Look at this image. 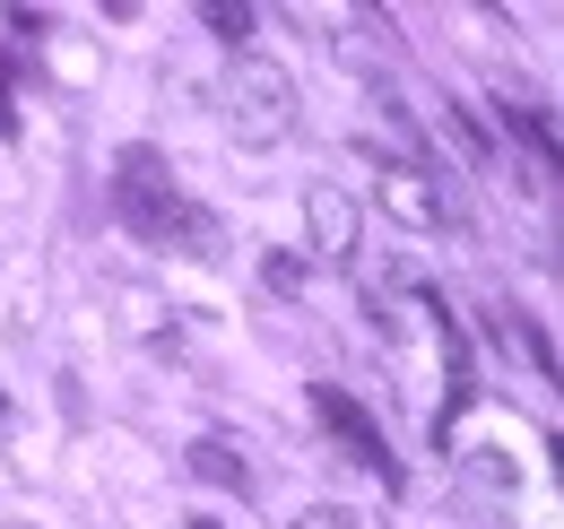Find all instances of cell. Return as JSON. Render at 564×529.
I'll list each match as a JSON object with an SVG mask.
<instances>
[{
    "mask_svg": "<svg viewBox=\"0 0 564 529\" xmlns=\"http://www.w3.org/2000/svg\"><path fill=\"white\" fill-rule=\"evenodd\" d=\"M113 199H122V217L140 226L148 244H174V252H192V261H217V217L174 192V174H165L156 148H122V156H113Z\"/></svg>",
    "mask_w": 564,
    "mask_h": 529,
    "instance_id": "cell-1",
    "label": "cell"
},
{
    "mask_svg": "<svg viewBox=\"0 0 564 529\" xmlns=\"http://www.w3.org/2000/svg\"><path fill=\"white\" fill-rule=\"evenodd\" d=\"M295 78H286L279 62H261V53H243L235 62V78H226V122H235V139L243 148H279V139H295Z\"/></svg>",
    "mask_w": 564,
    "mask_h": 529,
    "instance_id": "cell-2",
    "label": "cell"
},
{
    "mask_svg": "<svg viewBox=\"0 0 564 529\" xmlns=\"http://www.w3.org/2000/svg\"><path fill=\"white\" fill-rule=\"evenodd\" d=\"M313 417L330 425V443H339V452H348L356 468H373V477H382V495H400V461H391L382 425H373V417H365V408H356V399L339 391V382H313Z\"/></svg>",
    "mask_w": 564,
    "mask_h": 529,
    "instance_id": "cell-3",
    "label": "cell"
},
{
    "mask_svg": "<svg viewBox=\"0 0 564 529\" xmlns=\"http://www.w3.org/2000/svg\"><path fill=\"white\" fill-rule=\"evenodd\" d=\"M373 192H382V217H391V226H409V235H434V226H452V192H443L425 165H409V156H391Z\"/></svg>",
    "mask_w": 564,
    "mask_h": 529,
    "instance_id": "cell-4",
    "label": "cell"
},
{
    "mask_svg": "<svg viewBox=\"0 0 564 529\" xmlns=\"http://www.w3.org/2000/svg\"><path fill=\"white\" fill-rule=\"evenodd\" d=\"M304 226H313V252L322 261H356V199L339 183H313L304 192Z\"/></svg>",
    "mask_w": 564,
    "mask_h": 529,
    "instance_id": "cell-5",
    "label": "cell"
},
{
    "mask_svg": "<svg viewBox=\"0 0 564 529\" xmlns=\"http://www.w3.org/2000/svg\"><path fill=\"white\" fill-rule=\"evenodd\" d=\"M487 331L503 338V347H512V356H530V365H539V374H556V347H547V338L530 331V322H521V313H487Z\"/></svg>",
    "mask_w": 564,
    "mask_h": 529,
    "instance_id": "cell-6",
    "label": "cell"
},
{
    "mask_svg": "<svg viewBox=\"0 0 564 529\" xmlns=\"http://www.w3.org/2000/svg\"><path fill=\"white\" fill-rule=\"evenodd\" d=\"M192 468H200V477H209V486H226V495H252V468L235 461V452H226V443H192Z\"/></svg>",
    "mask_w": 564,
    "mask_h": 529,
    "instance_id": "cell-7",
    "label": "cell"
},
{
    "mask_svg": "<svg viewBox=\"0 0 564 529\" xmlns=\"http://www.w3.org/2000/svg\"><path fill=\"white\" fill-rule=\"evenodd\" d=\"M261 278H270L279 295H304V287H313V269L295 261V252H270V261H261Z\"/></svg>",
    "mask_w": 564,
    "mask_h": 529,
    "instance_id": "cell-8",
    "label": "cell"
},
{
    "mask_svg": "<svg viewBox=\"0 0 564 529\" xmlns=\"http://www.w3.org/2000/svg\"><path fill=\"white\" fill-rule=\"evenodd\" d=\"M200 18H209V26L226 35V44H243V35H252V9H235V0H209Z\"/></svg>",
    "mask_w": 564,
    "mask_h": 529,
    "instance_id": "cell-9",
    "label": "cell"
},
{
    "mask_svg": "<svg viewBox=\"0 0 564 529\" xmlns=\"http://www.w3.org/2000/svg\"><path fill=\"white\" fill-rule=\"evenodd\" d=\"M0 139H18V69L0 62Z\"/></svg>",
    "mask_w": 564,
    "mask_h": 529,
    "instance_id": "cell-10",
    "label": "cell"
},
{
    "mask_svg": "<svg viewBox=\"0 0 564 529\" xmlns=\"http://www.w3.org/2000/svg\"><path fill=\"white\" fill-rule=\"evenodd\" d=\"M304 529H365V521H356L348 504H313V512H304Z\"/></svg>",
    "mask_w": 564,
    "mask_h": 529,
    "instance_id": "cell-11",
    "label": "cell"
},
{
    "mask_svg": "<svg viewBox=\"0 0 564 529\" xmlns=\"http://www.w3.org/2000/svg\"><path fill=\"white\" fill-rule=\"evenodd\" d=\"M192 529H217V521H192Z\"/></svg>",
    "mask_w": 564,
    "mask_h": 529,
    "instance_id": "cell-12",
    "label": "cell"
}]
</instances>
